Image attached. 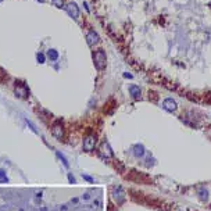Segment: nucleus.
Listing matches in <instances>:
<instances>
[{
	"instance_id": "1",
	"label": "nucleus",
	"mask_w": 211,
	"mask_h": 211,
	"mask_svg": "<svg viewBox=\"0 0 211 211\" xmlns=\"http://www.w3.org/2000/svg\"><path fill=\"white\" fill-rule=\"evenodd\" d=\"M93 63H94V67L99 71H103L106 68L107 56H106V52L103 49H97L96 52H93Z\"/></svg>"
},
{
	"instance_id": "2",
	"label": "nucleus",
	"mask_w": 211,
	"mask_h": 211,
	"mask_svg": "<svg viewBox=\"0 0 211 211\" xmlns=\"http://www.w3.org/2000/svg\"><path fill=\"white\" fill-rule=\"evenodd\" d=\"M96 143H97V136L94 133H89L83 138L82 147H83L85 151H93L94 147H96Z\"/></svg>"
},
{
	"instance_id": "3",
	"label": "nucleus",
	"mask_w": 211,
	"mask_h": 211,
	"mask_svg": "<svg viewBox=\"0 0 211 211\" xmlns=\"http://www.w3.org/2000/svg\"><path fill=\"white\" fill-rule=\"evenodd\" d=\"M14 92H16V96L20 97V99H28L29 97V89L28 86L25 85L21 81H17L16 85H14Z\"/></svg>"
},
{
	"instance_id": "4",
	"label": "nucleus",
	"mask_w": 211,
	"mask_h": 211,
	"mask_svg": "<svg viewBox=\"0 0 211 211\" xmlns=\"http://www.w3.org/2000/svg\"><path fill=\"white\" fill-rule=\"evenodd\" d=\"M52 135L54 136L57 140H63L64 136H65V131H64V126L61 124V121H56L54 124L52 125Z\"/></svg>"
},
{
	"instance_id": "5",
	"label": "nucleus",
	"mask_w": 211,
	"mask_h": 211,
	"mask_svg": "<svg viewBox=\"0 0 211 211\" xmlns=\"http://www.w3.org/2000/svg\"><path fill=\"white\" fill-rule=\"evenodd\" d=\"M65 11H67V14L70 17H72L74 20H78L79 17V7L77 6V3L75 1H70V3H67L65 6Z\"/></svg>"
},
{
	"instance_id": "6",
	"label": "nucleus",
	"mask_w": 211,
	"mask_h": 211,
	"mask_svg": "<svg viewBox=\"0 0 211 211\" xmlns=\"http://www.w3.org/2000/svg\"><path fill=\"white\" fill-rule=\"evenodd\" d=\"M86 42H88V45L89 46H96V45H99L100 43V36H99V33L93 29H89V31L86 32Z\"/></svg>"
},
{
	"instance_id": "7",
	"label": "nucleus",
	"mask_w": 211,
	"mask_h": 211,
	"mask_svg": "<svg viewBox=\"0 0 211 211\" xmlns=\"http://www.w3.org/2000/svg\"><path fill=\"white\" fill-rule=\"evenodd\" d=\"M163 109L170 111V113H174L175 110L178 109V104H176V102L172 97H167V99L163 100Z\"/></svg>"
},
{
	"instance_id": "8",
	"label": "nucleus",
	"mask_w": 211,
	"mask_h": 211,
	"mask_svg": "<svg viewBox=\"0 0 211 211\" xmlns=\"http://www.w3.org/2000/svg\"><path fill=\"white\" fill-rule=\"evenodd\" d=\"M113 197L117 202V204H122L125 202V193H124V190L119 188V186L114 188V190H113Z\"/></svg>"
},
{
	"instance_id": "9",
	"label": "nucleus",
	"mask_w": 211,
	"mask_h": 211,
	"mask_svg": "<svg viewBox=\"0 0 211 211\" xmlns=\"http://www.w3.org/2000/svg\"><path fill=\"white\" fill-rule=\"evenodd\" d=\"M129 93H131V96H132V99H135V100H139L142 97V90L139 86L136 85H131L129 86Z\"/></svg>"
},
{
	"instance_id": "10",
	"label": "nucleus",
	"mask_w": 211,
	"mask_h": 211,
	"mask_svg": "<svg viewBox=\"0 0 211 211\" xmlns=\"http://www.w3.org/2000/svg\"><path fill=\"white\" fill-rule=\"evenodd\" d=\"M100 153H102V156H104L106 158L113 157V151H111V149H110L107 142H103L102 143V146H100Z\"/></svg>"
},
{
	"instance_id": "11",
	"label": "nucleus",
	"mask_w": 211,
	"mask_h": 211,
	"mask_svg": "<svg viewBox=\"0 0 211 211\" xmlns=\"http://www.w3.org/2000/svg\"><path fill=\"white\" fill-rule=\"evenodd\" d=\"M197 193H199V199L202 200V202H207L208 200V190L204 188V186H200V188L197 189Z\"/></svg>"
},
{
	"instance_id": "12",
	"label": "nucleus",
	"mask_w": 211,
	"mask_h": 211,
	"mask_svg": "<svg viewBox=\"0 0 211 211\" xmlns=\"http://www.w3.org/2000/svg\"><path fill=\"white\" fill-rule=\"evenodd\" d=\"M133 149H135V150H133L135 157H143V154H145V147H143L142 145H136Z\"/></svg>"
},
{
	"instance_id": "13",
	"label": "nucleus",
	"mask_w": 211,
	"mask_h": 211,
	"mask_svg": "<svg viewBox=\"0 0 211 211\" xmlns=\"http://www.w3.org/2000/svg\"><path fill=\"white\" fill-rule=\"evenodd\" d=\"M47 57L50 58V61H56V60L58 58V52H57L56 49H50V50L47 52Z\"/></svg>"
},
{
	"instance_id": "14",
	"label": "nucleus",
	"mask_w": 211,
	"mask_h": 211,
	"mask_svg": "<svg viewBox=\"0 0 211 211\" xmlns=\"http://www.w3.org/2000/svg\"><path fill=\"white\" fill-rule=\"evenodd\" d=\"M7 182H8V178L6 175V171L0 170V183H7Z\"/></svg>"
},
{
	"instance_id": "15",
	"label": "nucleus",
	"mask_w": 211,
	"mask_h": 211,
	"mask_svg": "<svg viewBox=\"0 0 211 211\" xmlns=\"http://www.w3.org/2000/svg\"><path fill=\"white\" fill-rule=\"evenodd\" d=\"M56 154H57V157H58V158H60V160H61V161H63V164L65 165V167H67V168H68V161H67V158H65V157H64V154H61V153H60V151H56Z\"/></svg>"
},
{
	"instance_id": "16",
	"label": "nucleus",
	"mask_w": 211,
	"mask_h": 211,
	"mask_svg": "<svg viewBox=\"0 0 211 211\" xmlns=\"http://www.w3.org/2000/svg\"><path fill=\"white\" fill-rule=\"evenodd\" d=\"M53 6H56L57 8H61L64 7V0H52Z\"/></svg>"
},
{
	"instance_id": "17",
	"label": "nucleus",
	"mask_w": 211,
	"mask_h": 211,
	"mask_svg": "<svg viewBox=\"0 0 211 211\" xmlns=\"http://www.w3.org/2000/svg\"><path fill=\"white\" fill-rule=\"evenodd\" d=\"M36 60H38L39 64H43L45 63V54H43V53H38V54H36Z\"/></svg>"
},
{
	"instance_id": "18",
	"label": "nucleus",
	"mask_w": 211,
	"mask_h": 211,
	"mask_svg": "<svg viewBox=\"0 0 211 211\" xmlns=\"http://www.w3.org/2000/svg\"><path fill=\"white\" fill-rule=\"evenodd\" d=\"M82 178H83L85 180H88V182H90V183H93L94 182V179L92 178V176H89V175H83V174H82Z\"/></svg>"
},
{
	"instance_id": "19",
	"label": "nucleus",
	"mask_w": 211,
	"mask_h": 211,
	"mask_svg": "<svg viewBox=\"0 0 211 211\" xmlns=\"http://www.w3.org/2000/svg\"><path fill=\"white\" fill-rule=\"evenodd\" d=\"M68 180H70L71 183H75V178H74L71 174H68Z\"/></svg>"
},
{
	"instance_id": "20",
	"label": "nucleus",
	"mask_w": 211,
	"mask_h": 211,
	"mask_svg": "<svg viewBox=\"0 0 211 211\" xmlns=\"http://www.w3.org/2000/svg\"><path fill=\"white\" fill-rule=\"evenodd\" d=\"M124 77H125V78H132V75H131V74H128V72L124 74Z\"/></svg>"
},
{
	"instance_id": "21",
	"label": "nucleus",
	"mask_w": 211,
	"mask_h": 211,
	"mask_svg": "<svg viewBox=\"0 0 211 211\" xmlns=\"http://www.w3.org/2000/svg\"><path fill=\"white\" fill-rule=\"evenodd\" d=\"M83 199H85V200H88V199H90V196H89V195H85V196H83Z\"/></svg>"
},
{
	"instance_id": "22",
	"label": "nucleus",
	"mask_w": 211,
	"mask_h": 211,
	"mask_svg": "<svg viewBox=\"0 0 211 211\" xmlns=\"http://www.w3.org/2000/svg\"><path fill=\"white\" fill-rule=\"evenodd\" d=\"M39 1H45V0H39Z\"/></svg>"
},
{
	"instance_id": "23",
	"label": "nucleus",
	"mask_w": 211,
	"mask_h": 211,
	"mask_svg": "<svg viewBox=\"0 0 211 211\" xmlns=\"http://www.w3.org/2000/svg\"><path fill=\"white\" fill-rule=\"evenodd\" d=\"M1 1H3V0H0V3H1Z\"/></svg>"
}]
</instances>
